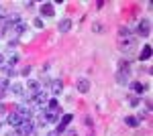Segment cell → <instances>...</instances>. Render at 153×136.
I'll use <instances>...</instances> for the list:
<instances>
[{
  "label": "cell",
  "instance_id": "83f0119b",
  "mask_svg": "<svg viewBox=\"0 0 153 136\" xmlns=\"http://www.w3.org/2000/svg\"><path fill=\"white\" fill-rule=\"evenodd\" d=\"M4 98H6V90H2V87H0V100H4Z\"/></svg>",
  "mask_w": 153,
  "mask_h": 136
},
{
  "label": "cell",
  "instance_id": "277c9868",
  "mask_svg": "<svg viewBox=\"0 0 153 136\" xmlns=\"http://www.w3.org/2000/svg\"><path fill=\"white\" fill-rule=\"evenodd\" d=\"M120 51H125V53H131L133 49H135V37H127V39H120Z\"/></svg>",
  "mask_w": 153,
  "mask_h": 136
},
{
  "label": "cell",
  "instance_id": "d4e9b609",
  "mask_svg": "<svg viewBox=\"0 0 153 136\" xmlns=\"http://www.w3.org/2000/svg\"><path fill=\"white\" fill-rule=\"evenodd\" d=\"M35 26H39V29H43L45 24H43V18H35Z\"/></svg>",
  "mask_w": 153,
  "mask_h": 136
},
{
  "label": "cell",
  "instance_id": "5b68a950",
  "mask_svg": "<svg viewBox=\"0 0 153 136\" xmlns=\"http://www.w3.org/2000/svg\"><path fill=\"white\" fill-rule=\"evenodd\" d=\"M137 33L141 35V37H149V33H151V23H149V18H143L141 23H139Z\"/></svg>",
  "mask_w": 153,
  "mask_h": 136
},
{
  "label": "cell",
  "instance_id": "52a82bcc",
  "mask_svg": "<svg viewBox=\"0 0 153 136\" xmlns=\"http://www.w3.org/2000/svg\"><path fill=\"white\" fill-rule=\"evenodd\" d=\"M14 112L19 114L23 120H31V116H33V110L29 108V106H16V110Z\"/></svg>",
  "mask_w": 153,
  "mask_h": 136
},
{
  "label": "cell",
  "instance_id": "484cf974",
  "mask_svg": "<svg viewBox=\"0 0 153 136\" xmlns=\"http://www.w3.org/2000/svg\"><path fill=\"white\" fill-rule=\"evenodd\" d=\"M65 136H78V132H76V130H71V128H70V130H65Z\"/></svg>",
  "mask_w": 153,
  "mask_h": 136
},
{
  "label": "cell",
  "instance_id": "7c38bea8",
  "mask_svg": "<svg viewBox=\"0 0 153 136\" xmlns=\"http://www.w3.org/2000/svg\"><path fill=\"white\" fill-rule=\"evenodd\" d=\"M41 14H43V16H53V14H55L53 4H51V2H43V4H41Z\"/></svg>",
  "mask_w": 153,
  "mask_h": 136
},
{
  "label": "cell",
  "instance_id": "ac0fdd59",
  "mask_svg": "<svg viewBox=\"0 0 153 136\" xmlns=\"http://www.w3.org/2000/svg\"><path fill=\"white\" fill-rule=\"evenodd\" d=\"M10 91H12V93H16V96H25V87L21 85V83H12Z\"/></svg>",
  "mask_w": 153,
  "mask_h": 136
},
{
  "label": "cell",
  "instance_id": "5bb4252c",
  "mask_svg": "<svg viewBox=\"0 0 153 136\" xmlns=\"http://www.w3.org/2000/svg\"><path fill=\"white\" fill-rule=\"evenodd\" d=\"M49 87H51V93H61V90H63V83H61V79H53L51 83H49Z\"/></svg>",
  "mask_w": 153,
  "mask_h": 136
},
{
  "label": "cell",
  "instance_id": "cb8c5ba5",
  "mask_svg": "<svg viewBox=\"0 0 153 136\" xmlns=\"http://www.w3.org/2000/svg\"><path fill=\"white\" fill-rule=\"evenodd\" d=\"M29 73H31V67H29V65H25V67H23V71H21V75H25V77H27Z\"/></svg>",
  "mask_w": 153,
  "mask_h": 136
},
{
  "label": "cell",
  "instance_id": "8992f818",
  "mask_svg": "<svg viewBox=\"0 0 153 136\" xmlns=\"http://www.w3.org/2000/svg\"><path fill=\"white\" fill-rule=\"evenodd\" d=\"M71 120H74V116H71V114H63V116H61V120H59V126H57V130H55V132L63 134V132H65V126L70 124Z\"/></svg>",
  "mask_w": 153,
  "mask_h": 136
},
{
  "label": "cell",
  "instance_id": "4316f807",
  "mask_svg": "<svg viewBox=\"0 0 153 136\" xmlns=\"http://www.w3.org/2000/svg\"><path fill=\"white\" fill-rule=\"evenodd\" d=\"M33 6H35V4H33L31 0H29V2H25V8H27V10H29V8H33Z\"/></svg>",
  "mask_w": 153,
  "mask_h": 136
},
{
  "label": "cell",
  "instance_id": "f546056e",
  "mask_svg": "<svg viewBox=\"0 0 153 136\" xmlns=\"http://www.w3.org/2000/svg\"><path fill=\"white\" fill-rule=\"evenodd\" d=\"M14 136H19V134H14Z\"/></svg>",
  "mask_w": 153,
  "mask_h": 136
},
{
  "label": "cell",
  "instance_id": "d6986e66",
  "mask_svg": "<svg viewBox=\"0 0 153 136\" xmlns=\"http://www.w3.org/2000/svg\"><path fill=\"white\" fill-rule=\"evenodd\" d=\"M25 29H27V24L21 21V23H16L14 26H12V31H14V35H23L25 33Z\"/></svg>",
  "mask_w": 153,
  "mask_h": 136
},
{
  "label": "cell",
  "instance_id": "3957f363",
  "mask_svg": "<svg viewBox=\"0 0 153 136\" xmlns=\"http://www.w3.org/2000/svg\"><path fill=\"white\" fill-rule=\"evenodd\" d=\"M27 87H29V93H27V102L29 100H33L39 91H43V87H41V83L39 81H35V79H31L29 83H27Z\"/></svg>",
  "mask_w": 153,
  "mask_h": 136
},
{
  "label": "cell",
  "instance_id": "8fae6325",
  "mask_svg": "<svg viewBox=\"0 0 153 136\" xmlns=\"http://www.w3.org/2000/svg\"><path fill=\"white\" fill-rule=\"evenodd\" d=\"M131 90H133V93H137V96H143L145 90H147V85L141 83V81H133V83H131Z\"/></svg>",
  "mask_w": 153,
  "mask_h": 136
},
{
  "label": "cell",
  "instance_id": "603a6c76",
  "mask_svg": "<svg viewBox=\"0 0 153 136\" xmlns=\"http://www.w3.org/2000/svg\"><path fill=\"white\" fill-rule=\"evenodd\" d=\"M16 61H19V55H10V57H8V67H12Z\"/></svg>",
  "mask_w": 153,
  "mask_h": 136
},
{
  "label": "cell",
  "instance_id": "f1b7e54d",
  "mask_svg": "<svg viewBox=\"0 0 153 136\" xmlns=\"http://www.w3.org/2000/svg\"><path fill=\"white\" fill-rule=\"evenodd\" d=\"M47 136H61V134H59V132H55V130H53V132H49Z\"/></svg>",
  "mask_w": 153,
  "mask_h": 136
},
{
  "label": "cell",
  "instance_id": "44dd1931",
  "mask_svg": "<svg viewBox=\"0 0 153 136\" xmlns=\"http://www.w3.org/2000/svg\"><path fill=\"white\" fill-rule=\"evenodd\" d=\"M92 31H94V33H104V26H102V23H92Z\"/></svg>",
  "mask_w": 153,
  "mask_h": 136
},
{
  "label": "cell",
  "instance_id": "2e32d148",
  "mask_svg": "<svg viewBox=\"0 0 153 136\" xmlns=\"http://www.w3.org/2000/svg\"><path fill=\"white\" fill-rule=\"evenodd\" d=\"M149 57H151V45H143V49H141V57H139V59H141V61H147Z\"/></svg>",
  "mask_w": 153,
  "mask_h": 136
},
{
  "label": "cell",
  "instance_id": "4fadbf2b",
  "mask_svg": "<svg viewBox=\"0 0 153 136\" xmlns=\"http://www.w3.org/2000/svg\"><path fill=\"white\" fill-rule=\"evenodd\" d=\"M57 31H59V33H70V31H71V21H70V18H63V21H59Z\"/></svg>",
  "mask_w": 153,
  "mask_h": 136
},
{
  "label": "cell",
  "instance_id": "ffe728a7",
  "mask_svg": "<svg viewBox=\"0 0 153 136\" xmlns=\"http://www.w3.org/2000/svg\"><path fill=\"white\" fill-rule=\"evenodd\" d=\"M129 104L133 106V108H137V106L141 104V98H137V96H131V98H129Z\"/></svg>",
  "mask_w": 153,
  "mask_h": 136
},
{
  "label": "cell",
  "instance_id": "6da1fadb",
  "mask_svg": "<svg viewBox=\"0 0 153 136\" xmlns=\"http://www.w3.org/2000/svg\"><path fill=\"white\" fill-rule=\"evenodd\" d=\"M129 75H131V65L129 61H120L118 63V71H117V81L120 83V85H127L129 83Z\"/></svg>",
  "mask_w": 153,
  "mask_h": 136
},
{
  "label": "cell",
  "instance_id": "ba28073f",
  "mask_svg": "<svg viewBox=\"0 0 153 136\" xmlns=\"http://www.w3.org/2000/svg\"><path fill=\"white\" fill-rule=\"evenodd\" d=\"M76 87H78L80 93H88L90 91V81L86 79V77H80V79L76 81Z\"/></svg>",
  "mask_w": 153,
  "mask_h": 136
},
{
  "label": "cell",
  "instance_id": "9a60e30c",
  "mask_svg": "<svg viewBox=\"0 0 153 136\" xmlns=\"http://www.w3.org/2000/svg\"><path fill=\"white\" fill-rule=\"evenodd\" d=\"M125 124L129 126V128H137L141 122H139V118H137V116H127V118H125Z\"/></svg>",
  "mask_w": 153,
  "mask_h": 136
},
{
  "label": "cell",
  "instance_id": "30bf717a",
  "mask_svg": "<svg viewBox=\"0 0 153 136\" xmlns=\"http://www.w3.org/2000/svg\"><path fill=\"white\" fill-rule=\"evenodd\" d=\"M6 122H8L12 128H19V124L23 122V118H21L16 112H10V114H8V118H6Z\"/></svg>",
  "mask_w": 153,
  "mask_h": 136
},
{
  "label": "cell",
  "instance_id": "7a4b0ae2",
  "mask_svg": "<svg viewBox=\"0 0 153 136\" xmlns=\"http://www.w3.org/2000/svg\"><path fill=\"white\" fill-rule=\"evenodd\" d=\"M35 132V124H33V120H23L19 128H16V134L19 136H31Z\"/></svg>",
  "mask_w": 153,
  "mask_h": 136
},
{
  "label": "cell",
  "instance_id": "9c48e42d",
  "mask_svg": "<svg viewBox=\"0 0 153 136\" xmlns=\"http://www.w3.org/2000/svg\"><path fill=\"white\" fill-rule=\"evenodd\" d=\"M33 102H35L37 106H41V108H43V106H45V104L49 102V96H47V91H39V93H37L35 98H33Z\"/></svg>",
  "mask_w": 153,
  "mask_h": 136
},
{
  "label": "cell",
  "instance_id": "7402d4cb",
  "mask_svg": "<svg viewBox=\"0 0 153 136\" xmlns=\"http://www.w3.org/2000/svg\"><path fill=\"white\" fill-rule=\"evenodd\" d=\"M4 75H6V77H14V75H16V71H14L12 67H8V65H6V67H4Z\"/></svg>",
  "mask_w": 153,
  "mask_h": 136
},
{
  "label": "cell",
  "instance_id": "e0dca14e",
  "mask_svg": "<svg viewBox=\"0 0 153 136\" xmlns=\"http://www.w3.org/2000/svg\"><path fill=\"white\" fill-rule=\"evenodd\" d=\"M118 35H120V39H127V37H131V29L127 24H120L118 26Z\"/></svg>",
  "mask_w": 153,
  "mask_h": 136
}]
</instances>
